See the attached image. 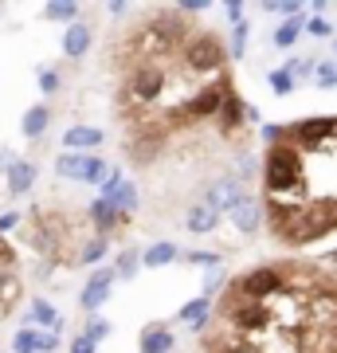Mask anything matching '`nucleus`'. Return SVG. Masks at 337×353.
I'll return each instance as SVG.
<instances>
[{"mask_svg":"<svg viewBox=\"0 0 337 353\" xmlns=\"http://www.w3.org/2000/svg\"><path fill=\"white\" fill-rule=\"evenodd\" d=\"M314 83H318L322 90L337 87V67L329 63V59H325V63H318V67H314Z\"/></svg>","mask_w":337,"mask_h":353,"instance_id":"obj_31","label":"nucleus"},{"mask_svg":"<svg viewBox=\"0 0 337 353\" xmlns=\"http://www.w3.org/2000/svg\"><path fill=\"white\" fill-rule=\"evenodd\" d=\"M83 338H87V341H94V345H99L102 338H110V322H102V318H94V322H90V326L83 330Z\"/></svg>","mask_w":337,"mask_h":353,"instance_id":"obj_33","label":"nucleus"},{"mask_svg":"<svg viewBox=\"0 0 337 353\" xmlns=\"http://www.w3.org/2000/svg\"><path fill=\"white\" fill-rule=\"evenodd\" d=\"M165 87H169V71L161 63H134L130 75H125V102L145 110V106H153L161 99Z\"/></svg>","mask_w":337,"mask_h":353,"instance_id":"obj_3","label":"nucleus"},{"mask_svg":"<svg viewBox=\"0 0 337 353\" xmlns=\"http://www.w3.org/2000/svg\"><path fill=\"white\" fill-rule=\"evenodd\" d=\"M208 310H212V299H204V294H200V299H188V303L176 310V322H185L192 334H204V330H208Z\"/></svg>","mask_w":337,"mask_h":353,"instance_id":"obj_12","label":"nucleus"},{"mask_svg":"<svg viewBox=\"0 0 337 353\" xmlns=\"http://www.w3.org/2000/svg\"><path fill=\"white\" fill-rule=\"evenodd\" d=\"M220 224V212H216L212 204H192V208H188V216H185V228L188 232H192V236H204V232H212V228Z\"/></svg>","mask_w":337,"mask_h":353,"instance_id":"obj_17","label":"nucleus"},{"mask_svg":"<svg viewBox=\"0 0 337 353\" xmlns=\"http://www.w3.org/2000/svg\"><path fill=\"white\" fill-rule=\"evenodd\" d=\"M4 176H8V192H12V196H24V192H32V185H36V165L24 161V157H12V165L4 169Z\"/></svg>","mask_w":337,"mask_h":353,"instance_id":"obj_13","label":"nucleus"},{"mask_svg":"<svg viewBox=\"0 0 337 353\" xmlns=\"http://www.w3.org/2000/svg\"><path fill=\"white\" fill-rule=\"evenodd\" d=\"M114 208H118L122 216H130L134 208H138V185H134V181H122V189L114 192Z\"/></svg>","mask_w":337,"mask_h":353,"instance_id":"obj_24","label":"nucleus"},{"mask_svg":"<svg viewBox=\"0 0 337 353\" xmlns=\"http://www.w3.org/2000/svg\"><path fill=\"white\" fill-rule=\"evenodd\" d=\"M337 134V118H306L298 126H290V145L294 150H318Z\"/></svg>","mask_w":337,"mask_h":353,"instance_id":"obj_6","label":"nucleus"},{"mask_svg":"<svg viewBox=\"0 0 337 353\" xmlns=\"http://www.w3.org/2000/svg\"><path fill=\"white\" fill-rule=\"evenodd\" d=\"M90 43H94V36H90V28L87 24H67V32H63V55L67 59H83L90 51Z\"/></svg>","mask_w":337,"mask_h":353,"instance_id":"obj_14","label":"nucleus"},{"mask_svg":"<svg viewBox=\"0 0 337 353\" xmlns=\"http://www.w3.org/2000/svg\"><path fill=\"white\" fill-rule=\"evenodd\" d=\"M302 32H310L314 39H329V36H334V28H329V20H325V16H310V20L302 24Z\"/></svg>","mask_w":337,"mask_h":353,"instance_id":"obj_32","label":"nucleus"},{"mask_svg":"<svg viewBox=\"0 0 337 353\" xmlns=\"http://www.w3.org/2000/svg\"><path fill=\"white\" fill-rule=\"evenodd\" d=\"M329 259H337V252H334V255H329Z\"/></svg>","mask_w":337,"mask_h":353,"instance_id":"obj_46","label":"nucleus"},{"mask_svg":"<svg viewBox=\"0 0 337 353\" xmlns=\"http://www.w3.org/2000/svg\"><path fill=\"white\" fill-rule=\"evenodd\" d=\"M287 287V279L278 267H251L243 275L232 283V294L236 299H247V303H267V299H275L278 290Z\"/></svg>","mask_w":337,"mask_h":353,"instance_id":"obj_5","label":"nucleus"},{"mask_svg":"<svg viewBox=\"0 0 337 353\" xmlns=\"http://www.w3.org/2000/svg\"><path fill=\"white\" fill-rule=\"evenodd\" d=\"M102 176H106V161H102V157H90V161H87V176H83V185H99Z\"/></svg>","mask_w":337,"mask_h":353,"instance_id":"obj_34","label":"nucleus"},{"mask_svg":"<svg viewBox=\"0 0 337 353\" xmlns=\"http://www.w3.org/2000/svg\"><path fill=\"white\" fill-rule=\"evenodd\" d=\"M263 138L271 141V145H278V141H283V130L278 126H263Z\"/></svg>","mask_w":337,"mask_h":353,"instance_id":"obj_45","label":"nucleus"},{"mask_svg":"<svg viewBox=\"0 0 337 353\" xmlns=\"http://www.w3.org/2000/svg\"><path fill=\"white\" fill-rule=\"evenodd\" d=\"M39 90H43V94H55V90H59V71L39 67Z\"/></svg>","mask_w":337,"mask_h":353,"instance_id":"obj_35","label":"nucleus"},{"mask_svg":"<svg viewBox=\"0 0 337 353\" xmlns=\"http://www.w3.org/2000/svg\"><path fill=\"white\" fill-rule=\"evenodd\" d=\"M227 216H232V224H236L243 236H255V232L263 228V204L255 201V196H243V201H239Z\"/></svg>","mask_w":337,"mask_h":353,"instance_id":"obj_10","label":"nucleus"},{"mask_svg":"<svg viewBox=\"0 0 337 353\" xmlns=\"http://www.w3.org/2000/svg\"><path fill=\"white\" fill-rule=\"evenodd\" d=\"M243 196H247V192H243V185H239L236 176H224V181H216L212 189H208L204 204H212L216 212H232V208H236Z\"/></svg>","mask_w":337,"mask_h":353,"instance_id":"obj_9","label":"nucleus"},{"mask_svg":"<svg viewBox=\"0 0 337 353\" xmlns=\"http://www.w3.org/2000/svg\"><path fill=\"white\" fill-rule=\"evenodd\" d=\"M43 16H48V20H59V24H75L79 20V4H71V0H55V4L43 8Z\"/></svg>","mask_w":337,"mask_h":353,"instance_id":"obj_25","label":"nucleus"},{"mask_svg":"<svg viewBox=\"0 0 337 353\" xmlns=\"http://www.w3.org/2000/svg\"><path fill=\"white\" fill-rule=\"evenodd\" d=\"M247 20H239V24H232V59H243V51H247Z\"/></svg>","mask_w":337,"mask_h":353,"instance_id":"obj_30","label":"nucleus"},{"mask_svg":"<svg viewBox=\"0 0 337 353\" xmlns=\"http://www.w3.org/2000/svg\"><path fill=\"white\" fill-rule=\"evenodd\" d=\"M94 350H99V345H94V341H87L83 334H79V338L71 341V353H94Z\"/></svg>","mask_w":337,"mask_h":353,"instance_id":"obj_41","label":"nucleus"},{"mask_svg":"<svg viewBox=\"0 0 337 353\" xmlns=\"http://www.w3.org/2000/svg\"><path fill=\"white\" fill-rule=\"evenodd\" d=\"M138 252H122L118 259H114V279H134L138 275Z\"/></svg>","mask_w":337,"mask_h":353,"instance_id":"obj_27","label":"nucleus"},{"mask_svg":"<svg viewBox=\"0 0 337 353\" xmlns=\"http://www.w3.org/2000/svg\"><path fill=\"white\" fill-rule=\"evenodd\" d=\"M243 102H239V94L236 90H227L224 94V102H220V126H224V134H232V130H239L243 126Z\"/></svg>","mask_w":337,"mask_h":353,"instance_id":"obj_20","label":"nucleus"},{"mask_svg":"<svg viewBox=\"0 0 337 353\" xmlns=\"http://www.w3.org/2000/svg\"><path fill=\"white\" fill-rule=\"evenodd\" d=\"M173 345H176L173 330L157 322V326H150L145 334H141V341H138V353H173Z\"/></svg>","mask_w":337,"mask_h":353,"instance_id":"obj_16","label":"nucleus"},{"mask_svg":"<svg viewBox=\"0 0 337 353\" xmlns=\"http://www.w3.org/2000/svg\"><path fill=\"white\" fill-rule=\"evenodd\" d=\"M267 12H275V16H302V4L298 0H278V4H267Z\"/></svg>","mask_w":337,"mask_h":353,"instance_id":"obj_36","label":"nucleus"},{"mask_svg":"<svg viewBox=\"0 0 337 353\" xmlns=\"http://www.w3.org/2000/svg\"><path fill=\"white\" fill-rule=\"evenodd\" d=\"M59 345V334L55 330H39V345H36V353H51Z\"/></svg>","mask_w":337,"mask_h":353,"instance_id":"obj_39","label":"nucleus"},{"mask_svg":"<svg viewBox=\"0 0 337 353\" xmlns=\"http://www.w3.org/2000/svg\"><path fill=\"white\" fill-rule=\"evenodd\" d=\"M102 145V130L99 126H67L63 130V150H99Z\"/></svg>","mask_w":337,"mask_h":353,"instance_id":"obj_15","label":"nucleus"},{"mask_svg":"<svg viewBox=\"0 0 337 353\" xmlns=\"http://www.w3.org/2000/svg\"><path fill=\"white\" fill-rule=\"evenodd\" d=\"M122 169H106V176L99 181V201H114V192L122 189Z\"/></svg>","mask_w":337,"mask_h":353,"instance_id":"obj_26","label":"nucleus"},{"mask_svg":"<svg viewBox=\"0 0 337 353\" xmlns=\"http://www.w3.org/2000/svg\"><path fill=\"white\" fill-rule=\"evenodd\" d=\"M102 255H106V240H102V236H94V240L83 243V252L75 255V263H99Z\"/></svg>","mask_w":337,"mask_h":353,"instance_id":"obj_29","label":"nucleus"},{"mask_svg":"<svg viewBox=\"0 0 337 353\" xmlns=\"http://www.w3.org/2000/svg\"><path fill=\"white\" fill-rule=\"evenodd\" d=\"M181 259V252H176V243H169V240H161V243H153V248H145L141 252V267H169V263H176Z\"/></svg>","mask_w":337,"mask_h":353,"instance_id":"obj_22","label":"nucleus"},{"mask_svg":"<svg viewBox=\"0 0 337 353\" xmlns=\"http://www.w3.org/2000/svg\"><path fill=\"white\" fill-rule=\"evenodd\" d=\"M227 79H220V83H208V87H200L192 99L185 102V118H216L220 114V102H224V94H227Z\"/></svg>","mask_w":337,"mask_h":353,"instance_id":"obj_7","label":"nucleus"},{"mask_svg":"<svg viewBox=\"0 0 337 353\" xmlns=\"http://www.w3.org/2000/svg\"><path fill=\"white\" fill-rule=\"evenodd\" d=\"M28 322H32V330H55V334L63 330L59 314H55V306H51L48 299H36V303H32V310H28Z\"/></svg>","mask_w":337,"mask_h":353,"instance_id":"obj_19","label":"nucleus"},{"mask_svg":"<svg viewBox=\"0 0 337 353\" xmlns=\"http://www.w3.org/2000/svg\"><path fill=\"white\" fill-rule=\"evenodd\" d=\"M220 318H224L227 326L236 330V338L247 341L251 334H263V330H271V306L267 303H247V299H236L232 290H227V299L220 303Z\"/></svg>","mask_w":337,"mask_h":353,"instance_id":"obj_2","label":"nucleus"},{"mask_svg":"<svg viewBox=\"0 0 337 353\" xmlns=\"http://www.w3.org/2000/svg\"><path fill=\"white\" fill-rule=\"evenodd\" d=\"M39 345V330L24 326V330H16V338H12V353H36Z\"/></svg>","mask_w":337,"mask_h":353,"instance_id":"obj_28","label":"nucleus"},{"mask_svg":"<svg viewBox=\"0 0 337 353\" xmlns=\"http://www.w3.org/2000/svg\"><path fill=\"white\" fill-rule=\"evenodd\" d=\"M302 24H306V20H302V16H290V20H283V24L275 28V48H294V43H298V36H302Z\"/></svg>","mask_w":337,"mask_h":353,"instance_id":"obj_23","label":"nucleus"},{"mask_svg":"<svg viewBox=\"0 0 337 353\" xmlns=\"http://www.w3.org/2000/svg\"><path fill=\"white\" fill-rule=\"evenodd\" d=\"M271 87H275V94H290L294 90V79L287 71H271Z\"/></svg>","mask_w":337,"mask_h":353,"instance_id":"obj_37","label":"nucleus"},{"mask_svg":"<svg viewBox=\"0 0 337 353\" xmlns=\"http://www.w3.org/2000/svg\"><path fill=\"white\" fill-rule=\"evenodd\" d=\"M181 59H185V67L192 75H216V71L224 67L227 51L216 36H188L185 43H181Z\"/></svg>","mask_w":337,"mask_h":353,"instance_id":"obj_4","label":"nucleus"},{"mask_svg":"<svg viewBox=\"0 0 337 353\" xmlns=\"http://www.w3.org/2000/svg\"><path fill=\"white\" fill-rule=\"evenodd\" d=\"M220 287H224V275H220V271H212V275H208V290H204V299H212Z\"/></svg>","mask_w":337,"mask_h":353,"instance_id":"obj_44","label":"nucleus"},{"mask_svg":"<svg viewBox=\"0 0 337 353\" xmlns=\"http://www.w3.org/2000/svg\"><path fill=\"white\" fill-rule=\"evenodd\" d=\"M16 224H20V212H0V236H4V232H12Z\"/></svg>","mask_w":337,"mask_h":353,"instance_id":"obj_40","label":"nucleus"},{"mask_svg":"<svg viewBox=\"0 0 337 353\" xmlns=\"http://www.w3.org/2000/svg\"><path fill=\"white\" fill-rule=\"evenodd\" d=\"M334 55H337V43H334Z\"/></svg>","mask_w":337,"mask_h":353,"instance_id":"obj_47","label":"nucleus"},{"mask_svg":"<svg viewBox=\"0 0 337 353\" xmlns=\"http://www.w3.org/2000/svg\"><path fill=\"white\" fill-rule=\"evenodd\" d=\"M48 122H51V110L43 106V102H36V106H28V110H24V122H20V130H24L28 141H39L43 134H48Z\"/></svg>","mask_w":337,"mask_h":353,"instance_id":"obj_18","label":"nucleus"},{"mask_svg":"<svg viewBox=\"0 0 337 353\" xmlns=\"http://www.w3.org/2000/svg\"><path fill=\"white\" fill-rule=\"evenodd\" d=\"M208 8H212L208 0H185V4H181V12H208Z\"/></svg>","mask_w":337,"mask_h":353,"instance_id":"obj_43","label":"nucleus"},{"mask_svg":"<svg viewBox=\"0 0 337 353\" xmlns=\"http://www.w3.org/2000/svg\"><path fill=\"white\" fill-rule=\"evenodd\" d=\"M224 12H227V20H232V24H239V20H243V4H239V0H232V4H224Z\"/></svg>","mask_w":337,"mask_h":353,"instance_id":"obj_42","label":"nucleus"},{"mask_svg":"<svg viewBox=\"0 0 337 353\" xmlns=\"http://www.w3.org/2000/svg\"><path fill=\"white\" fill-rule=\"evenodd\" d=\"M114 283H118V279H114V267H99V271L87 279L83 294H79V306H83V310H99V306L110 299Z\"/></svg>","mask_w":337,"mask_h":353,"instance_id":"obj_8","label":"nucleus"},{"mask_svg":"<svg viewBox=\"0 0 337 353\" xmlns=\"http://www.w3.org/2000/svg\"><path fill=\"white\" fill-rule=\"evenodd\" d=\"M87 216H90V224H94V232H99L102 240H106L118 224H125V220H130V216H122L118 208H114V201H94L87 208Z\"/></svg>","mask_w":337,"mask_h":353,"instance_id":"obj_11","label":"nucleus"},{"mask_svg":"<svg viewBox=\"0 0 337 353\" xmlns=\"http://www.w3.org/2000/svg\"><path fill=\"white\" fill-rule=\"evenodd\" d=\"M87 161H90V153H59L55 173H59L63 181H83V176H87Z\"/></svg>","mask_w":337,"mask_h":353,"instance_id":"obj_21","label":"nucleus"},{"mask_svg":"<svg viewBox=\"0 0 337 353\" xmlns=\"http://www.w3.org/2000/svg\"><path fill=\"white\" fill-rule=\"evenodd\" d=\"M263 185H267V204L298 208L306 201V173H302V153L287 141L267 150L263 161Z\"/></svg>","mask_w":337,"mask_h":353,"instance_id":"obj_1","label":"nucleus"},{"mask_svg":"<svg viewBox=\"0 0 337 353\" xmlns=\"http://www.w3.org/2000/svg\"><path fill=\"white\" fill-rule=\"evenodd\" d=\"M185 259L192 267H216V263H220V255H216V252H188Z\"/></svg>","mask_w":337,"mask_h":353,"instance_id":"obj_38","label":"nucleus"}]
</instances>
